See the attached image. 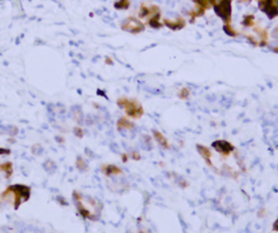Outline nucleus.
Instances as JSON below:
<instances>
[{
    "label": "nucleus",
    "instance_id": "nucleus-5",
    "mask_svg": "<svg viewBox=\"0 0 278 233\" xmlns=\"http://www.w3.org/2000/svg\"><path fill=\"white\" fill-rule=\"evenodd\" d=\"M197 151H198V153L201 155L202 158L206 162V164H208L210 167H213V163H212V161H211L212 154H211V151L209 150V148L204 147V145H201V144H197Z\"/></svg>",
    "mask_w": 278,
    "mask_h": 233
},
{
    "label": "nucleus",
    "instance_id": "nucleus-14",
    "mask_svg": "<svg viewBox=\"0 0 278 233\" xmlns=\"http://www.w3.org/2000/svg\"><path fill=\"white\" fill-rule=\"evenodd\" d=\"M189 95H190V91H189V89L188 88H183L181 91H179L178 97L181 98V99L185 100V99H187V98L189 97Z\"/></svg>",
    "mask_w": 278,
    "mask_h": 233
},
{
    "label": "nucleus",
    "instance_id": "nucleus-8",
    "mask_svg": "<svg viewBox=\"0 0 278 233\" xmlns=\"http://www.w3.org/2000/svg\"><path fill=\"white\" fill-rule=\"evenodd\" d=\"M135 128V125H134L133 122L128 120L127 118L122 117L117 120V129L118 130H123V129H126V130H132Z\"/></svg>",
    "mask_w": 278,
    "mask_h": 233
},
{
    "label": "nucleus",
    "instance_id": "nucleus-12",
    "mask_svg": "<svg viewBox=\"0 0 278 233\" xmlns=\"http://www.w3.org/2000/svg\"><path fill=\"white\" fill-rule=\"evenodd\" d=\"M159 19H160V14L153 15L152 19L149 21V25L151 27H153V28H160L162 25H161V23L159 22Z\"/></svg>",
    "mask_w": 278,
    "mask_h": 233
},
{
    "label": "nucleus",
    "instance_id": "nucleus-11",
    "mask_svg": "<svg viewBox=\"0 0 278 233\" xmlns=\"http://www.w3.org/2000/svg\"><path fill=\"white\" fill-rule=\"evenodd\" d=\"M76 168H77V169H79L81 171H86L88 169L87 163H86L85 159L82 158L81 156H78V157H77V159H76Z\"/></svg>",
    "mask_w": 278,
    "mask_h": 233
},
{
    "label": "nucleus",
    "instance_id": "nucleus-7",
    "mask_svg": "<svg viewBox=\"0 0 278 233\" xmlns=\"http://www.w3.org/2000/svg\"><path fill=\"white\" fill-rule=\"evenodd\" d=\"M75 203H76V208L77 211H78V212L81 214V216L83 217V218H86V219H92V212H90L89 209H87L85 206L83 205V202H82V200L79 201H75Z\"/></svg>",
    "mask_w": 278,
    "mask_h": 233
},
{
    "label": "nucleus",
    "instance_id": "nucleus-19",
    "mask_svg": "<svg viewBox=\"0 0 278 233\" xmlns=\"http://www.w3.org/2000/svg\"><path fill=\"white\" fill-rule=\"evenodd\" d=\"M11 153V151L9 148H0V155H9Z\"/></svg>",
    "mask_w": 278,
    "mask_h": 233
},
{
    "label": "nucleus",
    "instance_id": "nucleus-2",
    "mask_svg": "<svg viewBox=\"0 0 278 233\" xmlns=\"http://www.w3.org/2000/svg\"><path fill=\"white\" fill-rule=\"evenodd\" d=\"M117 104L121 107H124L127 116H129L132 118H140L143 115V113H145L142 106H141V104L139 103L137 100L122 98V99H120L117 101Z\"/></svg>",
    "mask_w": 278,
    "mask_h": 233
},
{
    "label": "nucleus",
    "instance_id": "nucleus-4",
    "mask_svg": "<svg viewBox=\"0 0 278 233\" xmlns=\"http://www.w3.org/2000/svg\"><path fill=\"white\" fill-rule=\"evenodd\" d=\"M212 147L215 148L216 152L222 154L223 156H228L231 152L235 151V147L231 142L225 140H216L212 143Z\"/></svg>",
    "mask_w": 278,
    "mask_h": 233
},
{
    "label": "nucleus",
    "instance_id": "nucleus-21",
    "mask_svg": "<svg viewBox=\"0 0 278 233\" xmlns=\"http://www.w3.org/2000/svg\"><path fill=\"white\" fill-rule=\"evenodd\" d=\"M272 37L273 38H278V28L274 29V31L272 32Z\"/></svg>",
    "mask_w": 278,
    "mask_h": 233
},
{
    "label": "nucleus",
    "instance_id": "nucleus-24",
    "mask_svg": "<svg viewBox=\"0 0 278 233\" xmlns=\"http://www.w3.org/2000/svg\"><path fill=\"white\" fill-rule=\"evenodd\" d=\"M107 63H110V64H112V61H111V60H109V59H108V60H107Z\"/></svg>",
    "mask_w": 278,
    "mask_h": 233
},
{
    "label": "nucleus",
    "instance_id": "nucleus-20",
    "mask_svg": "<svg viewBox=\"0 0 278 233\" xmlns=\"http://www.w3.org/2000/svg\"><path fill=\"white\" fill-rule=\"evenodd\" d=\"M132 158L135 159V161H139V159H140V155H139L137 152H133L132 153Z\"/></svg>",
    "mask_w": 278,
    "mask_h": 233
},
{
    "label": "nucleus",
    "instance_id": "nucleus-23",
    "mask_svg": "<svg viewBox=\"0 0 278 233\" xmlns=\"http://www.w3.org/2000/svg\"><path fill=\"white\" fill-rule=\"evenodd\" d=\"M122 161H123V163H126V162L128 161V155H127V154H122Z\"/></svg>",
    "mask_w": 278,
    "mask_h": 233
},
{
    "label": "nucleus",
    "instance_id": "nucleus-22",
    "mask_svg": "<svg viewBox=\"0 0 278 233\" xmlns=\"http://www.w3.org/2000/svg\"><path fill=\"white\" fill-rule=\"evenodd\" d=\"M273 230H274V231H276V232H278V219L274 222V225H273Z\"/></svg>",
    "mask_w": 278,
    "mask_h": 233
},
{
    "label": "nucleus",
    "instance_id": "nucleus-3",
    "mask_svg": "<svg viewBox=\"0 0 278 233\" xmlns=\"http://www.w3.org/2000/svg\"><path fill=\"white\" fill-rule=\"evenodd\" d=\"M122 28L123 31L129 32V33H133V34H137L142 32L143 29H145V26H143V24H141L137 19H135V17H128V19H126L122 23Z\"/></svg>",
    "mask_w": 278,
    "mask_h": 233
},
{
    "label": "nucleus",
    "instance_id": "nucleus-18",
    "mask_svg": "<svg viewBox=\"0 0 278 233\" xmlns=\"http://www.w3.org/2000/svg\"><path fill=\"white\" fill-rule=\"evenodd\" d=\"M224 31H225V33H226L227 35H229V36H235V35H236V33H235V32L231 28V26H229V25H227V24L224 26Z\"/></svg>",
    "mask_w": 278,
    "mask_h": 233
},
{
    "label": "nucleus",
    "instance_id": "nucleus-16",
    "mask_svg": "<svg viewBox=\"0 0 278 233\" xmlns=\"http://www.w3.org/2000/svg\"><path fill=\"white\" fill-rule=\"evenodd\" d=\"M252 21H253V17L252 15H247V17H243V25L245 26H250L252 24Z\"/></svg>",
    "mask_w": 278,
    "mask_h": 233
},
{
    "label": "nucleus",
    "instance_id": "nucleus-25",
    "mask_svg": "<svg viewBox=\"0 0 278 233\" xmlns=\"http://www.w3.org/2000/svg\"><path fill=\"white\" fill-rule=\"evenodd\" d=\"M139 233H145V232H143V231H141V232H139Z\"/></svg>",
    "mask_w": 278,
    "mask_h": 233
},
{
    "label": "nucleus",
    "instance_id": "nucleus-17",
    "mask_svg": "<svg viewBox=\"0 0 278 233\" xmlns=\"http://www.w3.org/2000/svg\"><path fill=\"white\" fill-rule=\"evenodd\" d=\"M74 134L77 137V138H83V137H84L83 129H82V128H79V127L74 128Z\"/></svg>",
    "mask_w": 278,
    "mask_h": 233
},
{
    "label": "nucleus",
    "instance_id": "nucleus-15",
    "mask_svg": "<svg viewBox=\"0 0 278 233\" xmlns=\"http://www.w3.org/2000/svg\"><path fill=\"white\" fill-rule=\"evenodd\" d=\"M150 10L147 8V7H141L140 9V12H139V17H146L147 15H149Z\"/></svg>",
    "mask_w": 278,
    "mask_h": 233
},
{
    "label": "nucleus",
    "instance_id": "nucleus-9",
    "mask_svg": "<svg viewBox=\"0 0 278 233\" xmlns=\"http://www.w3.org/2000/svg\"><path fill=\"white\" fill-rule=\"evenodd\" d=\"M152 133H153V137H154V139H156V141L161 145V147H163L164 148H170V145H168V142H167V140H166V138L163 136L162 133H161L160 131H158V130H153V131H152Z\"/></svg>",
    "mask_w": 278,
    "mask_h": 233
},
{
    "label": "nucleus",
    "instance_id": "nucleus-1",
    "mask_svg": "<svg viewBox=\"0 0 278 233\" xmlns=\"http://www.w3.org/2000/svg\"><path fill=\"white\" fill-rule=\"evenodd\" d=\"M13 195V208L17 211L23 202H27L31 197V188L25 184H14L10 186L6 189V191L2 193V197H6L8 195Z\"/></svg>",
    "mask_w": 278,
    "mask_h": 233
},
{
    "label": "nucleus",
    "instance_id": "nucleus-13",
    "mask_svg": "<svg viewBox=\"0 0 278 233\" xmlns=\"http://www.w3.org/2000/svg\"><path fill=\"white\" fill-rule=\"evenodd\" d=\"M129 6V1L128 0H120L115 3V8L116 9H127Z\"/></svg>",
    "mask_w": 278,
    "mask_h": 233
},
{
    "label": "nucleus",
    "instance_id": "nucleus-10",
    "mask_svg": "<svg viewBox=\"0 0 278 233\" xmlns=\"http://www.w3.org/2000/svg\"><path fill=\"white\" fill-rule=\"evenodd\" d=\"M0 170L4 171L7 173V178H10L13 173V165L11 162H6V163L0 165Z\"/></svg>",
    "mask_w": 278,
    "mask_h": 233
},
{
    "label": "nucleus",
    "instance_id": "nucleus-6",
    "mask_svg": "<svg viewBox=\"0 0 278 233\" xmlns=\"http://www.w3.org/2000/svg\"><path fill=\"white\" fill-rule=\"evenodd\" d=\"M101 170L106 176H116V175H121V173L123 172V170L121 169L118 166L112 165V164H110V165H103Z\"/></svg>",
    "mask_w": 278,
    "mask_h": 233
}]
</instances>
